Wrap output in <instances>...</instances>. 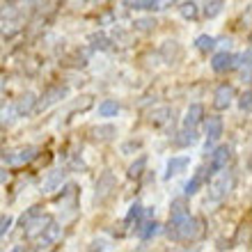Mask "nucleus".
Listing matches in <instances>:
<instances>
[{
	"label": "nucleus",
	"instance_id": "5",
	"mask_svg": "<svg viewBox=\"0 0 252 252\" xmlns=\"http://www.w3.org/2000/svg\"><path fill=\"white\" fill-rule=\"evenodd\" d=\"M213 106L218 108V110H225L229 103H232L234 99V87L232 85H220L218 90H216V96H213Z\"/></svg>",
	"mask_w": 252,
	"mask_h": 252
},
{
	"label": "nucleus",
	"instance_id": "12",
	"mask_svg": "<svg viewBox=\"0 0 252 252\" xmlns=\"http://www.w3.org/2000/svg\"><path fill=\"white\" fill-rule=\"evenodd\" d=\"M62 96H66V87H55V90H51V92H46L44 96H41L39 108H48L51 103H55V101H60Z\"/></svg>",
	"mask_w": 252,
	"mask_h": 252
},
{
	"label": "nucleus",
	"instance_id": "30",
	"mask_svg": "<svg viewBox=\"0 0 252 252\" xmlns=\"http://www.w3.org/2000/svg\"><path fill=\"white\" fill-rule=\"evenodd\" d=\"M106 133H115V128H113V126H106V128H96V131H94V135H96V138H108Z\"/></svg>",
	"mask_w": 252,
	"mask_h": 252
},
{
	"label": "nucleus",
	"instance_id": "13",
	"mask_svg": "<svg viewBox=\"0 0 252 252\" xmlns=\"http://www.w3.org/2000/svg\"><path fill=\"white\" fill-rule=\"evenodd\" d=\"M204 179H206V170L202 167V170H197V174H195V177H192V179L186 184V195H195V192L202 188Z\"/></svg>",
	"mask_w": 252,
	"mask_h": 252
},
{
	"label": "nucleus",
	"instance_id": "11",
	"mask_svg": "<svg viewBox=\"0 0 252 252\" xmlns=\"http://www.w3.org/2000/svg\"><path fill=\"white\" fill-rule=\"evenodd\" d=\"M174 142H177V145H179V147L195 145V142H197V131H195L192 126H186V128H184V131H181L179 135L174 138Z\"/></svg>",
	"mask_w": 252,
	"mask_h": 252
},
{
	"label": "nucleus",
	"instance_id": "26",
	"mask_svg": "<svg viewBox=\"0 0 252 252\" xmlns=\"http://www.w3.org/2000/svg\"><path fill=\"white\" fill-rule=\"evenodd\" d=\"M37 216H39V206H32V209H30L28 213H23V218H21V225H23V227L30 225V222H32Z\"/></svg>",
	"mask_w": 252,
	"mask_h": 252
},
{
	"label": "nucleus",
	"instance_id": "7",
	"mask_svg": "<svg viewBox=\"0 0 252 252\" xmlns=\"http://www.w3.org/2000/svg\"><path fill=\"white\" fill-rule=\"evenodd\" d=\"M206 128V138H209V142H213V140H218L220 135H222V120L220 117H209L204 124Z\"/></svg>",
	"mask_w": 252,
	"mask_h": 252
},
{
	"label": "nucleus",
	"instance_id": "33",
	"mask_svg": "<svg viewBox=\"0 0 252 252\" xmlns=\"http://www.w3.org/2000/svg\"><path fill=\"white\" fill-rule=\"evenodd\" d=\"M138 147H140V142H128V145H124V147H122V152H131V149H138Z\"/></svg>",
	"mask_w": 252,
	"mask_h": 252
},
{
	"label": "nucleus",
	"instance_id": "1",
	"mask_svg": "<svg viewBox=\"0 0 252 252\" xmlns=\"http://www.w3.org/2000/svg\"><path fill=\"white\" fill-rule=\"evenodd\" d=\"M232 184H234V177H232V174H229V172H222L218 179H216L211 186H209V197H211L213 202H220V199H222L227 192H229Z\"/></svg>",
	"mask_w": 252,
	"mask_h": 252
},
{
	"label": "nucleus",
	"instance_id": "34",
	"mask_svg": "<svg viewBox=\"0 0 252 252\" xmlns=\"http://www.w3.org/2000/svg\"><path fill=\"white\" fill-rule=\"evenodd\" d=\"M5 181H7V170L0 167V184H5Z\"/></svg>",
	"mask_w": 252,
	"mask_h": 252
},
{
	"label": "nucleus",
	"instance_id": "10",
	"mask_svg": "<svg viewBox=\"0 0 252 252\" xmlns=\"http://www.w3.org/2000/svg\"><path fill=\"white\" fill-rule=\"evenodd\" d=\"M229 160V147H218L213 152V160H211V170H222Z\"/></svg>",
	"mask_w": 252,
	"mask_h": 252
},
{
	"label": "nucleus",
	"instance_id": "27",
	"mask_svg": "<svg viewBox=\"0 0 252 252\" xmlns=\"http://www.w3.org/2000/svg\"><path fill=\"white\" fill-rule=\"evenodd\" d=\"M154 2L156 0H133L131 7L133 9H154Z\"/></svg>",
	"mask_w": 252,
	"mask_h": 252
},
{
	"label": "nucleus",
	"instance_id": "18",
	"mask_svg": "<svg viewBox=\"0 0 252 252\" xmlns=\"http://www.w3.org/2000/svg\"><path fill=\"white\" fill-rule=\"evenodd\" d=\"M170 115H172V110L170 108H158V110H154L152 113V122L154 124H165L167 120H170Z\"/></svg>",
	"mask_w": 252,
	"mask_h": 252
},
{
	"label": "nucleus",
	"instance_id": "6",
	"mask_svg": "<svg viewBox=\"0 0 252 252\" xmlns=\"http://www.w3.org/2000/svg\"><path fill=\"white\" fill-rule=\"evenodd\" d=\"M232 66H236V58L229 53H218V55H213V60H211V69L213 71H227V69H232Z\"/></svg>",
	"mask_w": 252,
	"mask_h": 252
},
{
	"label": "nucleus",
	"instance_id": "22",
	"mask_svg": "<svg viewBox=\"0 0 252 252\" xmlns=\"http://www.w3.org/2000/svg\"><path fill=\"white\" fill-rule=\"evenodd\" d=\"M34 156H37V149H34V147H28V149H21V154L12 160L14 163H23V160H32Z\"/></svg>",
	"mask_w": 252,
	"mask_h": 252
},
{
	"label": "nucleus",
	"instance_id": "29",
	"mask_svg": "<svg viewBox=\"0 0 252 252\" xmlns=\"http://www.w3.org/2000/svg\"><path fill=\"white\" fill-rule=\"evenodd\" d=\"M220 9H222V2H220V0H216V2H211V5L206 7V16L211 19V16H216V14H220Z\"/></svg>",
	"mask_w": 252,
	"mask_h": 252
},
{
	"label": "nucleus",
	"instance_id": "31",
	"mask_svg": "<svg viewBox=\"0 0 252 252\" xmlns=\"http://www.w3.org/2000/svg\"><path fill=\"white\" fill-rule=\"evenodd\" d=\"M172 2L174 0H156V2H154V9H167Z\"/></svg>",
	"mask_w": 252,
	"mask_h": 252
},
{
	"label": "nucleus",
	"instance_id": "28",
	"mask_svg": "<svg viewBox=\"0 0 252 252\" xmlns=\"http://www.w3.org/2000/svg\"><path fill=\"white\" fill-rule=\"evenodd\" d=\"M250 99H252L250 90H246V94L239 99V106H241V110H243V113H250Z\"/></svg>",
	"mask_w": 252,
	"mask_h": 252
},
{
	"label": "nucleus",
	"instance_id": "15",
	"mask_svg": "<svg viewBox=\"0 0 252 252\" xmlns=\"http://www.w3.org/2000/svg\"><path fill=\"white\" fill-rule=\"evenodd\" d=\"M188 216V209L181 202H174L172 204V213H170V225H179L181 220Z\"/></svg>",
	"mask_w": 252,
	"mask_h": 252
},
{
	"label": "nucleus",
	"instance_id": "24",
	"mask_svg": "<svg viewBox=\"0 0 252 252\" xmlns=\"http://www.w3.org/2000/svg\"><path fill=\"white\" fill-rule=\"evenodd\" d=\"M12 225H14V218L12 216H0V239L5 236L9 229H12Z\"/></svg>",
	"mask_w": 252,
	"mask_h": 252
},
{
	"label": "nucleus",
	"instance_id": "16",
	"mask_svg": "<svg viewBox=\"0 0 252 252\" xmlns=\"http://www.w3.org/2000/svg\"><path fill=\"white\" fill-rule=\"evenodd\" d=\"M195 46H197L202 53H209V51H213V46H216V37H211V34H199L197 39H195Z\"/></svg>",
	"mask_w": 252,
	"mask_h": 252
},
{
	"label": "nucleus",
	"instance_id": "21",
	"mask_svg": "<svg viewBox=\"0 0 252 252\" xmlns=\"http://www.w3.org/2000/svg\"><path fill=\"white\" fill-rule=\"evenodd\" d=\"M32 106H34V96H32V94H26V96L16 103V113H28Z\"/></svg>",
	"mask_w": 252,
	"mask_h": 252
},
{
	"label": "nucleus",
	"instance_id": "3",
	"mask_svg": "<svg viewBox=\"0 0 252 252\" xmlns=\"http://www.w3.org/2000/svg\"><path fill=\"white\" fill-rule=\"evenodd\" d=\"M188 165H190V156H172L165 165V179H172V177L181 174Z\"/></svg>",
	"mask_w": 252,
	"mask_h": 252
},
{
	"label": "nucleus",
	"instance_id": "9",
	"mask_svg": "<svg viewBox=\"0 0 252 252\" xmlns=\"http://www.w3.org/2000/svg\"><path fill=\"white\" fill-rule=\"evenodd\" d=\"M202 117H204V106H202V103H192V106L188 108L184 124H186V126H195V124H199V122H202Z\"/></svg>",
	"mask_w": 252,
	"mask_h": 252
},
{
	"label": "nucleus",
	"instance_id": "25",
	"mask_svg": "<svg viewBox=\"0 0 252 252\" xmlns=\"http://www.w3.org/2000/svg\"><path fill=\"white\" fill-rule=\"evenodd\" d=\"M135 28H138V30H154V28H156V19H138L135 21Z\"/></svg>",
	"mask_w": 252,
	"mask_h": 252
},
{
	"label": "nucleus",
	"instance_id": "17",
	"mask_svg": "<svg viewBox=\"0 0 252 252\" xmlns=\"http://www.w3.org/2000/svg\"><path fill=\"white\" fill-rule=\"evenodd\" d=\"M179 12H181V16H184V19H197V2H184V5L179 7Z\"/></svg>",
	"mask_w": 252,
	"mask_h": 252
},
{
	"label": "nucleus",
	"instance_id": "23",
	"mask_svg": "<svg viewBox=\"0 0 252 252\" xmlns=\"http://www.w3.org/2000/svg\"><path fill=\"white\" fill-rule=\"evenodd\" d=\"M142 211H145V206L140 204V202H135V204L131 206L128 216H126V220H128V222H133V220H140V218H142Z\"/></svg>",
	"mask_w": 252,
	"mask_h": 252
},
{
	"label": "nucleus",
	"instance_id": "20",
	"mask_svg": "<svg viewBox=\"0 0 252 252\" xmlns=\"http://www.w3.org/2000/svg\"><path fill=\"white\" fill-rule=\"evenodd\" d=\"M145 165H147V158H145V156H140V158L135 160L131 167H128V177H131V179L140 177V174H142V170H145Z\"/></svg>",
	"mask_w": 252,
	"mask_h": 252
},
{
	"label": "nucleus",
	"instance_id": "4",
	"mask_svg": "<svg viewBox=\"0 0 252 252\" xmlns=\"http://www.w3.org/2000/svg\"><path fill=\"white\" fill-rule=\"evenodd\" d=\"M60 236H62V229L55 225V222H51V220H48V227H44V229H41L39 246H37V248H48V246H53V243L60 239Z\"/></svg>",
	"mask_w": 252,
	"mask_h": 252
},
{
	"label": "nucleus",
	"instance_id": "8",
	"mask_svg": "<svg viewBox=\"0 0 252 252\" xmlns=\"http://www.w3.org/2000/svg\"><path fill=\"white\" fill-rule=\"evenodd\" d=\"M62 181H64V170L58 167V170H53V172L48 174V179L44 181V192H53L58 186H62Z\"/></svg>",
	"mask_w": 252,
	"mask_h": 252
},
{
	"label": "nucleus",
	"instance_id": "19",
	"mask_svg": "<svg viewBox=\"0 0 252 252\" xmlns=\"http://www.w3.org/2000/svg\"><path fill=\"white\" fill-rule=\"evenodd\" d=\"M158 232H160L158 222H147L145 227H140V236H142V239H152V236H156Z\"/></svg>",
	"mask_w": 252,
	"mask_h": 252
},
{
	"label": "nucleus",
	"instance_id": "2",
	"mask_svg": "<svg viewBox=\"0 0 252 252\" xmlns=\"http://www.w3.org/2000/svg\"><path fill=\"white\" fill-rule=\"evenodd\" d=\"M174 227V234H177V239H195L199 234V220L192 218L190 213H188L186 218L181 220L179 225H172Z\"/></svg>",
	"mask_w": 252,
	"mask_h": 252
},
{
	"label": "nucleus",
	"instance_id": "32",
	"mask_svg": "<svg viewBox=\"0 0 252 252\" xmlns=\"http://www.w3.org/2000/svg\"><path fill=\"white\" fill-rule=\"evenodd\" d=\"M90 248H92V250H99V248H101V250H106L108 243H106V241H94V243H92Z\"/></svg>",
	"mask_w": 252,
	"mask_h": 252
},
{
	"label": "nucleus",
	"instance_id": "14",
	"mask_svg": "<svg viewBox=\"0 0 252 252\" xmlns=\"http://www.w3.org/2000/svg\"><path fill=\"white\" fill-rule=\"evenodd\" d=\"M120 113V103L115 99H106L99 103V115L101 117H115V115Z\"/></svg>",
	"mask_w": 252,
	"mask_h": 252
}]
</instances>
